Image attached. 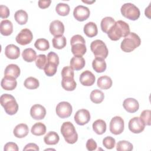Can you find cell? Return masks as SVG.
I'll return each mask as SVG.
<instances>
[{"mask_svg":"<svg viewBox=\"0 0 151 151\" xmlns=\"http://www.w3.org/2000/svg\"><path fill=\"white\" fill-rule=\"evenodd\" d=\"M52 45L55 48L61 50L64 48L66 45V38L63 35L59 37H54L52 40Z\"/></svg>","mask_w":151,"mask_h":151,"instance_id":"obj_35","label":"cell"},{"mask_svg":"<svg viewBox=\"0 0 151 151\" xmlns=\"http://www.w3.org/2000/svg\"><path fill=\"white\" fill-rule=\"evenodd\" d=\"M116 21L114 18L110 17H106L102 19L100 24L101 29L103 32L107 34L111 27L115 24Z\"/></svg>","mask_w":151,"mask_h":151,"instance_id":"obj_29","label":"cell"},{"mask_svg":"<svg viewBox=\"0 0 151 151\" xmlns=\"http://www.w3.org/2000/svg\"><path fill=\"white\" fill-rule=\"evenodd\" d=\"M32 39V33L28 28L22 29L15 38L17 42L21 45H25L29 44Z\"/></svg>","mask_w":151,"mask_h":151,"instance_id":"obj_10","label":"cell"},{"mask_svg":"<svg viewBox=\"0 0 151 151\" xmlns=\"http://www.w3.org/2000/svg\"><path fill=\"white\" fill-rule=\"evenodd\" d=\"M4 150V151H9V150L18 151L19 150V149H18L17 145L15 143L8 142L5 145Z\"/></svg>","mask_w":151,"mask_h":151,"instance_id":"obj_47","label":"cell"},{"mask_svg":"<svg viewBox=\"0 0 151 151\" xmlns=\"http://www.w3.org/2000/svg\"><path fill=\"white\" fill-rule=\"evenodd\" d=\"M60 131L67 143L74 144L77 141L78 134L76 132L74 126L70 122L63 123L61 125Z\"/></svg>","mask_w":151,"mask_h":151,"instance_id":"obj_4","label":"cell"},{"mask_svg":"<svg viewBox=\"0 0 151 151\" xmlns=\"http://www.w3.org/2000/svg\"><path fill=\"white\" fill-rule=\"evenodd\" d=\"M90 12L88 8L83 5L77 6L73 11L74 18L78 21H84L90 16Z\"/></svg>","mask_w":151,"mask_h":151,"instance_id":"obj_11","label":"cell"},{"mask_svg":"<svg viewBox=\"0 0 151 151\" xmlns=\"http://www.w3.org/2000/svg\"><path fill=\"white\" fill-rule=\"evenodd\" d=\"M39 150L38 146L35 144L33 143H30L25 145L24 148L23 149V150Z\"/></svg>","mask_w":151,"mask_h":151,"instance_id":"obj_50","label":"cell"},{"mask_svg":"<svg viewBox=\"0 0 151 151\" xmlns=\"http://www.w3.org/2000/svg\"><path fill=\"white\" fill-rule=\"evenodd\" d=\"M93 129L97 134H102L106 131V123L101 119H98L93 123Z\"/></svg>","mask_w":151,"mask_h":151,"instance_id":"obj_28","label":"cell"},{"mask_svg":"<svg viewBox=\"0 0 151 151\" xmlns=\"http://www.w3.org/2000/svg\"><path fill=\"white\" fill-rule=\"evenodd\" d=\"M1 104L5 111L9 115H14L18 111V104L13 96L9 94H3L1 96Z\"/></svg>","mask_w":151,"mask_h":151,"instance_id":"obj_5","label":"cell"},{"mask_svg":"<svg viewBox=\"0 0 151 151\" xmlns=\"http://www.w3.org/2000/svg\"><path fill=\"white\" fill-rule=\"evenodd\" d=\"M10 14L9 8L4 5H0V17L2 18H6L9 17Z\"/></svg>","mask_w":151,"mask_h":151,"instance_id":"obj_46","label":"cell"},{"mask_svg":"<svg viewBox=\"0 0 151 151\" xmlns=\"http://www.w3.org/2000/svg\"><path fill=\"white\" fill-rule=\"evenodd\" d=\"M50 31L54 37L62 36L64 32V25L59 20H54L50 23Z\"/></svg>","mask_w":151,"mask_h":151,"instance_id":"obj_15","label":"cell"},{"mask_svg":"<svg viewBox=\"0 0 151 151\" xmlns=\"http://www.w3.org/2000/svg\"><path fill=\"white\" fill-rule=\"evenodd\" d=\"M133 149V145L126 140H120L116 145V150L118 151H131Z\"/></svg>","mask_w":151,"mask_h":151,"instance_id":"obj_38","label":"cell"},{"mask_svg":"<svg viewBox=\"0 0 151 151\" xmlns=\"http://www.w3.org/2000/svg\"><path fill=\"white\" fill-rule=\"evenodd\" d=\"M62 78H74V73L73 69L70 66L64 67L61 71Z\"/></svg>","mask_w":151,"mask_h":151,"instance_id":"obj_44","label":"cell"},{"mask_svg":"<svg viewBox=\"0 0 151 151\" xmlns=\"http://www.w3.org/2000/svg\"><path fill=\"white\" fill-rule=\"evenodd\" d=\"M97 143L93 139H90L87 141L86 148L88 150H90V151L94 150L97 149Z\"/></svg>","mask_w":151,"mask_h":151,"instance_id":"obj_48","label":"cell"},{"mask_svg":"<svg viewBox=\"0 0 151 151\" xmlns=\"http://www.w3.org/2000/svg\"><path fill=\"white\" fill-rule=\"evenodd\" d=\"M55 11L59 15L66 16L69 14L70 8L67 4L58 3L56 5Z\"/></svg>","mask_w":151,"mask_h":151,"instance_id":"obj_37","label":"cell"},{"mask_svg":"<svg viewBox=\"0 0 151 151\" xmlns=\"http://www.w3.org/2000/svg\"><path fill=\"white\" fill-rule=\"evenodd\" d=\"M140 44L141 40L139 35L134 32H130L122 41L120 48L124 52H130L138 47Z\"/></svg>","mask_w":151,"mask_h":151,"instance_id":"obj_2","label":"cell"},{"mask_svg":"<svg viewBox=\"0 0 151 151\" xmlns=\"http://www.w3.org/2000/svg\"><path fill=\"white\" fill-rule=\"evenodd\" d=\"M30 114L31 116L35 120H42L46 115V110L42 105L36 104L31 107Z\"/></svg>","mask_w":151,"mask_h":151,"instance_id":"obj_14","label":"cell"},{"mask_svg":"<svg viewBox=\"0 0 151 151\" xmlns=\"http://www.w3.org/2000/svg\"><path fill=\"white\" fill-rule=\"evenodd\" d=\"M38 6L40 8L42 9H45L48 8L51 3V1L50 0H45V1H42V0H40L38 1Z\"/></svg>","mask_w":151,"mask_h":151,"instance_id":"obj_49","label":"cell"},{"mask_svg":"<svg viewBox=\"0 0 151 151\" xmlns=\"http://www.w3.org/2000/svg\"><path fill=\"white\" fill-rule=\"evenodd\" d=\"M116 140L115 139L111 136H107L104 137L103 140V146L108 149H112L115 146Z\"/></svg>","mask_w":151,"mask_h":151,"instance_id":"obj_43","label":"cell"},{"mask_svg":"<svg viewBox=\"0 0 151 151\" xmlns=\"http://www.w3.org/2000/svg\"><path fill=\"white\" fill-rule=\"evenodd\" d=\"M47 61L51 62L56 64L57 65L59 64V57L58 55L54 52H50L47 55Z\"/></svg>","mask_w":151,"mask_h":151,"instance_id":"obj_45","label":"cell"},{"mask_svg":"<svg viewBox=\"0 0 151 151\" xmlns=\"http://www.w3.org/2000/svg\"><path fill=\"white\" fill-rule=\"evenodd\" d=\"M5 54L8 58L11 60L17 59L20 55L19 48L14 44H9L5 47Z\"/></svg>","mask_w":151,"mask_h":151,"instance_id":"obj_19","label":"cell"},{"mask_svg":"<svg viewBox=\"0 0 151 151\" xmlns=\"http://www.w3.org/2000/svg\"><path fill=\"white\" fill-rule=\"evenodd\" d=\"M79 80L82 85L84 86H91L94 84L96 77L90 71L86 70L80 74Z\"/></svg>","mask_w":151,"mask_h":151,"instance_id":"obj_16","label":"cell"},{"mask_svg":"<svg viewBox=\"0 0 151 151\" xmlns=\"http://www.w3.org/2000/svg\"><path fill=\"white\" fill-rule=\"evenodd\" d=\"M20 68L17 64H11L8 65L4 71V75L13 77L15 78H18L20 75Z\"/></svg>","mask_w":151,"mask_h":151,"instance_id":"obj_22","label":"cell"},{"mask_svg":"<svg viewBox=\"0 0 151 151\" xmlns=\"http://www.w3.org/2000/svg\"><path fill=\"white\" fill-rule=\"evenodd\" d=\"M0 31L2 35L8 36L13 32V25L11 21L4 19L1 22Z\"/></svg>","mask_w":151,"mask_h":151,"instance_id":"obj_21","label":"cell"},{"mask_svg":"<svg viewBox=\"0 0 151 151\" xmlns=\"http://www.w3.org/2000/svg\"><path fill=\"white\" fill-rule=\"evenodd\" d=\"M60 137L58 134L53 131H50L44 136V141L48 145H54L58 143Z\"/></svg>","mask_w":151,"mask_h":151,"instance_id":"obj_27","label":"cell"},{"mask_svg":"<svg viewBox=\"0 0 151 151\" xmlns=\"http://www.w3.org/2000/svg\"><path fill=\"white\" fill-rule=\"evenodd\" d=\"M92 67L97 73H102L106 70L107 65L104 59L96 58L92 62Z\"/></svg>","mask_w":151,"mask_h":151,"instance_id":"obj_25","label":"cell"},{"mask_svg":"<svg viewBox=\"0 0 151 151\" xmlns=\"http://www.w3.org/2000/svg\"><path fill=\"white\" fill-rule=\"evenodd\" d=\"M85 60L83 57L74 56L73 57L70 62V67L75 70H80L85 66Z\"/></svg>","mask_w":151,"mask_h":151,"instance_id":"obj_23","label":"cell"},{"mask_svg":"<svg viewBox=\"0 0 151 151\" xmlns=\"http://www.w3.org/2000/svg\"><path fill=\"white\" fill-rule=\"evenodd\" d=\"M120 11L123 17L132 21L137 20L140 15L139 9L132 3L124 4L121 7Z\"/></svg>","mask_w":151,"mask_h":151,"instance_id":"obj_6","label":"cell"},{"mask_svg":"<svg viewBox=\"0 0 151 151\" xmlns=\"http://www.w3.org/2000/svg\"><path fill=\"white\" fill-rule=\"evenodd\" d=\"M124 127V123L123 119L120 116H115L113 117L110 122V131L115 135L121 134Z\"/></svg>","mask_w":151,"mask_h":151,"instance_id":"obj_8","label":"cell"},{"mask_svg":"<svg viewBox=\"0 0 151 151\" xmlns=\"http://www.w3.org/2000/svg\"><path fill=\"white\" fill-rule=\"evenodd\" d=\"M31 132L35 136H42L46 132V126L41 122L36 123L32 126Z\"/></svg>","mask_w":151,"mask_h":151,"instance_id":"obj_31","label":"cell"},{"mask_svg":"<svg viewBox=\"0 0 151 151\" xmlns=\"http://www.w3.org/2000/svg\"><path fill=\"white\" fill-rule=\"evenodd\" d=\"M47 63V57L44 54H40L35 58L36 66L41 70H44Z\"/></svg>","mask_w":151,"mask_h":151,"instance_id":"obj_41","label":"cell"},{"mask_svg":"<svg viewBox=\"0 0 151 151\" xmlns=\"http://www.w3.org/2000/svg\"><path fill=\"white\" fill-rule=\"evenodd\" d=\"M71 52L74 56L82 57L87 51L86 41L83 36L77 34L73 35L70 40Z\"/></svg>","mask_w":151,"mask_h":151,"instance_id":"obj_3","label":"cell"},{"mask_svg":"<svg viewBox=\"0 0 151 151\" xmlns=\"http://www.w3.org/2000/svg\"><path fill=\"white\" fill-rule=\"evenodd\" d=\"M151 111L150 110H143L140 116V119L145 125L150 126L151 124Z\"/></svg>","mask_w":151,"mask_h":151,"instance_id":"obj_42","label":"cell"},{"mask_svg":"<svg viewBox=\"0 0 151 151\" xmlns=\"http://www.w3.org/2000/svg\"><path fill=\"white\" fill-rule=\"evenodd\" d=\"M150 4L149 5V6L147 8H146L145 9V15L147 17H148L149 18H150Z\"/></svg>","mask_w":151,"mask_h":151,"instance_id":"obj_51","label":"cell"},{"mask_svg":"<svg viewBox=\"0 0 151 151\" xmlns=\"http://www.w3.org/2000/svg\"><path fill=\"white\" fill-rule=\"evenodd\" d=\"M55 111L59 117L65 119L71 116L73 111V108L71 104L68 102L61 101L57 104Z\"/></svg>","mask_w":151,"mask_h":151,"instance_id":"obj_9","label":"cell"},{"mask_svg":"<svg viewBox=\"0 0 151 151\" xmlns=\"http://www.w3.org/2000/svg\"><path fill=\"white\" fill-rule=\"evenodd\" d=\"M22 57L24 60L27 62H32L37 57V53L34 50L31 48L25 49L22 53Z\"/></svg>","mask_w":151,"mask_h":151,"instance_id":"obj_32","label":"cell"},{"mask_svg":"<svg viewBox=\"0 0 151 151\" xmlns=\"http://www.w3.org/2000/svg\"><path fill=\"white\" fill-rule=\"evenodd\" d=\"M90 49L96 58L105 59L107 58L109 51L105 43L100 40H96L90 44Z\"/></svg>","mask_w":151,"mask_h":151,"instance_id":"obj_7","label":"cell"},{"mask_svg":"<svg viewBox=\"0 0 151 151\" xmlns=\"http://www.w3.org/2000/svg\"><path fill=\"white\" fill-rule=\"evenodd\" d=\"M35 47L40 51H46L50 48V44L45 38H38L34 44Z\"/></svg>","mask_w":151,"mask_h":151,"instance_id":"obj_39","label":"cell"},{"mask_svg":"<svg viewBox=\"0 0 151 151\" xmlns=\"http://www.w3.org/2000/svg\"><path fill=\"white\" fill-rule=\"evenodd\" d=\"M28 14L22 9H19L15 12L14 18L19 25H24L28 21Z\"/></svg>","mask_w":151,"mask_h":151,"instance_id":"obj_33","label":"cell"},{"mask_svg":"<svg viewBox=\"0 0 151 151\" xmlns=\"http://www.w3.org/2000/svg\"><path fill=\"white\" fill-rule=\"evenodd\" d=\"M62 87L67 91H73L76 88V83L74 78H62L61 80Z\"/></svg>","mask_w":151,"mask_h":151,"instance_id":"obj_30","label":"cell"},{"mask_svg":"<svg viewBox=\"0 0 151 151\" xmlns=\"http://www.w3.org/2000/svg\"><path fill=\"white\" fill-rule=\"evenodd\" d=\"M104 98V93L100 90L95 89L90 93V100L92 102L96 104L101 103Z\"/></svg>","mask_w":151,"mask_h":151,"instance_id":"obj_34","label":"cell"},{"mask_svg":"<svg viewBox=\"0 0 151 151\" xmlns=\"http://www.w3.org/2000/svg\"><path fill=\"white\" fill-rule=\"evenodd\" d=\"M123 106L127 112L133 113L138 110L139 104L137 100L133 98H127L123 101Z\"/></svg>","mask_w":151,"mask_h":151,"instance_id":"obj_17","label":"cell"},{"mask_svg":"<svg viewBox=\"0 0 151 151\" xmlns=\"http://www.w3.org/2000/svg\"><path fill=\"white\" fill-rule=\"evenodd\" d=\"M111 78L107 76H103L100 77L97 82V86L101 89L106 90L110 88L112 86Z\"/></svg>","mask_w":151,"mask_h":151,"instance_id":"obj_26","label":"cell"},{"mask_svg":"<svg viewBox=\"0 0 151 151\" xmlns=\"http://www.w3.org/2000/svg\"><path fill=\"white\" fill-rule=\"evenodd\" d=\"M14 136L17 138H24L29 133L28 126L24 123H20L15 126L13 130Z\"/></svg>","mask_w":151,"mask_h":151,"instance_id":"obj_20","label":"cell"},{"mask_svg":"<svg viewBox=\"0 0 151 151\" xmlns=\"http://www.w3.org/2000/svg\"><path fill=\"white\" fill-rule=\"evenodd\" d=\"M128 127L132 133H140L144 130L145 124L141 120L140 117H134L129 120Z\"/></svg>","mask_w":151,"mask_h":151,"instance_id":"obj_12","label":"cell"},{"mask_svg":"<svg viewBox=\"0 0 151 151\" xmlns=\"http://www.w3.org/2000/svg\"><path fill=\"white\" fill-rule=\"evenodd\" d=\"M95 0L94 1H84V0H83L82 1V2H84V3H87V4H92V3H93V2H95Z\"/></svg>","mask_w":151,"mask_h":151,"instance_id":"obj_52","label":"cell"},{"mask_svg":"<svg viewBox=\"0 0 151 151\" xmlns=\"http://www.w3.org/2000/svg\"><path fill=\"white\" fill-rule=\"evenodd\" d=\"M84 32L88 37H95L98 33L97 25L93 22H87L84 26Z\"/></svg>","mask_w":151,"mask_h":151,"instance_id":"obj_24","label":"cell"},{"mask_svg":"<svg viewBox=\"0 0 151 151\" xmlns=\"http://www.w3.org/2000/svg\"><path fill=\"white\" fill-rule=\"evenodd\" d=\"M17 85V81L16 78L8 76H5L2 79L1 86L2 88L5 90H13Z\"/></svg>","mask_w":151,"mask_h":151,"instance_id":"obj_18","label":"cell"},{"mask_svg":"<svg viewBox=\"0 0 151 151\" xmlns=\"http://www.w3.org/2000/svg\"><path fill=\"white\" fill-rule=\"evenodd\" d=\"M57 66L58 65L55 63L47 61V64L44 68L45 74L49 77L53 76L57 72Z\"/></svg>","mask_w":151,"mask_h":151,"instance_id":"obj_40","label":"cell"},{"mask_svg":"<svg viewBox=\"0 0 151 151\" xmlns=\"http://www.w3.org/2000/svg\"><path fill=\"white\" fill-rule=\"evenodd\" d=\"M130 33V27L126 22L119 20L111 27L107 32L109 38L112 41H117L122 37H126Z\"/></svg>","mask_w":151,"mask_h":151,"instance_id":"obj_1","label":"cell"},{"mask_svg":"<svg viewBox=\"0 0 151 151\" xmlns=\"http://www.w3.org/2000/svg\"><path fill=\"white\" fill-rule=\"evenodd\" d=\"M24 86L28 89L34 90L40 86V83L38 79L33 77L27 78L24 83Z\"/></svg>","mask_w":151,"mask_h":151,"instance_id":"obj_36","label":"cell"},{"mask_svg":"<svg viewBox=\"0 0 151 151\" xmlns=\"http://www.w3.org/2000/svg\"><path fill=\"white\" fill-rule=\"evenodd\" d=\"M90 120V114L88 110L86 109L78 110L74 115V121L80 126L87 124Z\"/></svg>","mask_w":151,"mask_h":151,"instance_id":"obj_13","label":"cell"}]
</instances>
